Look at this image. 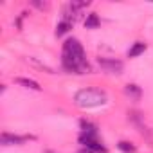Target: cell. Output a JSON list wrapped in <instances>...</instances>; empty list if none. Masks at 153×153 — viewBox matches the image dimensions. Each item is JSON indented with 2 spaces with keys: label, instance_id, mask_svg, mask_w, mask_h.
I'll return each instance as SVG.
<instances>
[{
  "label": "cell",
  "instance_id": "1",
  "mask_svg": "<svg viewBox=\"0 0 153 153\" xmlns=\"http://www.w3.org/2000/svg\"><path fill=\"white\" fill-rule=\"evenodd\" d=\"M61 63L67 72H76V74H83V70L88 68L87 58H85V49L76 38H68L63 43Z\"/></svg>",
  "mask_w": 153,
  "mask_h": 153
},
{
  "label": "cell",
  "instance_id": "2",
  "mask_svg": "<svg viewBox=\"0 0 153 153\" xmlns=\"http://www.w3.org/2000/svg\"><path fill=\"white\" fill-rule=\"evenodd\" d=\"M106 101H108L106 92L105 90H99V88H81V90L76 92V96H74L76 106L85 108V110L99 108V106L106 105Z\"/></svg>",
  "mask_w": 153,
  "mask_h": 153
},
{
  "label": "cell",
  "instance_id": "3",
  "mask_svg": "<svg viewBox=\"0 0 153 153\" xmlns=\"http://www.w3.org/2000/svg\"><path fill=\"white\" fill-rule=\"evenodd\" d=\"M79 144L85 148V149H90V151H97V153H106V148L103 146V142L97 139V135L94 133H81L79 135Z\"/></svg>",
  "mask_w": 153,
  "mask_h": 153
},
{
  "label": "cell",
  "instance_id": "4",
  "mask_svg": "<svg viewBox=\"0 0 153 153\" xmlns=\"http://www.w3.org/2000/svg\"><path fill=\"white\" fill-rule=\"evenodd\" d=\"M97 65L105 70V72H108V74H121L123 72V68H124V65H123V61H119V59H115V58H97Z\"/></svg>",
  "mask_w": 153,
  "mask_h": 153
},
{
  "label": "cell",
  "instance_id": "5",
  "mask_svg": "<svg viewBox=\"0 0 153 153\" xmlns=\"http://www.w3.org/2000/svg\"><path fill=\"white\" fill-rule=\"evenodd\" d=\"M29 139H33V137H27V135H13V133L4 131L2 137H0V142H2L4 146H18V144H24Z\"/></svg>",
  "mask_w": 153,
  "mask_h": 153
},
{
  "label": "cell",
  "instance_id": "6",
  "mask_svg": "<svg viewBox=\"0 0 153 153\" xmlns=\"http://www.w3.org/2000/svg\"><path fill=\"white\" fill-rule=\"evenodd\" d=\"M124 94H126L130 99L139 101V99H140V96H142V90H140V87H139V85H135V83H128V85L124 87Z\"/></svg>",
  "mask_w": 153,
  "mask_h": 153
},
{
  "label": "cell",
  "instance_id": "7",
  "mask_svg": "<svg viewBox=\"0 0 153 153\" xmlns=\"http://www.w3.org/2000/svg\"><path fill=\"white\" fill-rule=\"evenodd\" d=\"M72 25H74V22L61 18V22L56 25V36H63V34H67V33L72 29Z\"/></svg>",
  "mask_w": 153,
  "mask_h": 153
},
{
  "label": "cell",
  "instance_id": "8",
  "mask_svg": "<svg viewBox=\"0 0 153 153\" xmlns=\"http://www.w3.org/2000/svg\"><path fill=\"white\" fill-rule=\"evenodd\" d=\"M144 51H146V43L135 42V43L130 47V51H128V58H137V56H140Z\"/></svg>",
  "mask_w": 153,
  "mask_h": 153
},
{
  "label": "cell",
  "instance_id": "9",
  "mask_svg": "<svg viewBox=\"0 0 153 153\" xmlns=\"http://www.w3.org/2000/svg\"><path fill=\"white\" fill-rule=\"evenodd\" d=\"M16 83H18V85H22V87H25V88L36 90V92H40V90H42V87H40L34 79H29V78H16Z\"/></svg>",
  "mask_w": 153,
  "mask_h": 153
},
{
  "label": "cell",
  "instance_id": "10",
  "mask_svg": "<svg viewBox=\"0 0 153 153\" xmlns=\"http://www.w3.org/2000/svg\"><path fill=\"white\" fill-rule=\"evenodd\" d=\"M81 133H94V135H97V126L96 124H92L90 121H87V119H81Z\"/></svg>",
  "mask_w": 153,
  "mask_h": 153
},
{
  "label": "cell",
  "instance_id": "11",
  "mask_svg": "<svg viewBox=\"0 0 153 153\" xmlns=\"http://www.w3.org/2000/svg\"><path fill=\"white\" fill-rule=\"evenodd\" d=\"M85 25H87V29H96V27H99V18H97V15H96V13L87 15Z\"/></svg>",
  "mask_w": 153,
  "mask_h": 153
},
{
  "label": "cell",
  "instance_id": "12",
  "mask_svg": "<svg viewBox=\"0 0 153 153\" xmlns=\"http://www.w3.org/2000/svg\"><path fill=\"white\" fill-rule=\"evenodd\" d=\"M117 148H119L123 153H133V151H135V146H133L131 142H128V140H119Z\"/></svg>",
  "mask_w": 153,
  "mask_h": 153
},
{
  "label": "cell",
  "instance_id": "13",
  "mask_svg": "<svg viewBox=\"0 0 153 153\" xmlns=\"http://www.w3.org/2000/svg\"><path fill=\"white\" fill-rule=\"evenodd\" d=\"M33 6H36L38 9H45L47 7V4H42V2H33Z\"/></svg>",
  "mask_w": 153,
  "mask_h": 153
},
{
  "label": "cell",
  "instance_id": "14",
  "mask_svg": "<svg viewBox=\"0 0 153 153\" xmlns=\"http://www.w3.org/2000/svg\"><path fill=\"white\" fill-rule=\"evenodd\" d=\"M79 153H97V151H90V149H85L83 148V149H79Z\"/></svg>",
  "mask_w": 153,
  "mask_h": 153
},
{
  "label": "cell",
  "instance_id": "15",
  "mask_svg": "<svg viewBox=\"0 0 153 153\" xmlns=\"http://www.w3.org/2000/svg\"><path fill=\"white\" fill-rule=\"evenodd\" d=\"M45 153H54V151H51V149H47V151H45Z\"/></svg>",
  "mask_w": 153,
  "mask_h": 153
}]
</instances>
